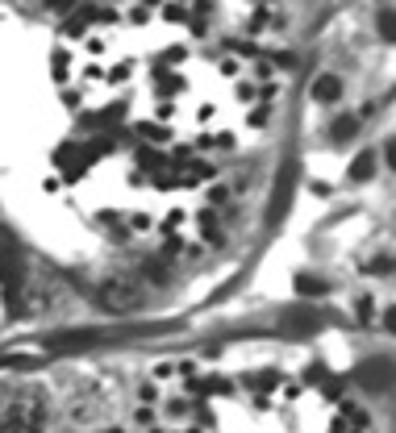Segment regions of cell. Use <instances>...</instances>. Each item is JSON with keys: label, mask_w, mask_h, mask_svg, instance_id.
I'll return each instance as SVG.
<instances>
[{"label": "cell", "mask_w": 396, "mask_h": 433, "mask_svg": "<svg viewBox=\"0 0 396 433\" xmlns=\"http://www.w3.org/2000/svg\"><path fill=\"white\" fill-rule=\"evenodd\" d=\"M96 300H100L104 312H117V317L138 312V308H142V283H138L133 275H109V279L96 288Z\"/></svg>", "instance_id": "1"}, {"label": "cell", "mask_w": 396, "mask_h": 433, "mask_svg": "<svg viewBox=\"0 0 396 433\" xmlns=\"http://www.w3.org/2000/svg\"><path fill=\"white\" fill-rule=\"evenodd\" d=\"M46 425V404L42 400H21L8 413V433H38Z\"/></svg>", "instance_id": "2"}, {"label": "cell", "mask_w": 396, "mask_h": 433, "mask_svg": "<svg viewBox=\"0 0 396 433\" xmlns=\"http://www.w3.org/2000/svg\"><path fill=\"white\" fill-rule=\"evenodd\" d=\"M292 188H296V163H288V167L280 171V188H275V196H271V209H267V221H280V216L288 213Z\"/></svg>", "instance_id": "3"}, {"label": "cell", "mask_w": 396, "mask_h": 433, "mask_svg": "<svg viewBox=\"0 0 396 433\" xmlns=\"http://www.w3.org/2000/svg\"><path fill=\"white\" fill-rule=\"evenodd\" d=\"M280 325H284L288 334H313V329H321V312H317V308H288Z\"/></svg>", "instance_id": "4"}, {"label": "cell", "mask_w": 396, "mask_h": 433, "mask_svg": "<svg viewBox=\"0 0 396 433\" xmlns=\"http://www.w3.org/2000/svg\"><path fill=\"white\" fill-rule=\"evenodd\" d=\"M359 379H363L367 388H392V384H396V371H392V362H388V358H376V362H363Z\"/></svg>", "instance_id": "5"}, {"label": "cell", "mask_w": 396, "mask_h": 433, "mask_svg": "<svg viewBox=\"0 0 396 433\" xmlns=\"http://www.w3.org/2000/svg\"><path fill=\"white\" fill-rule=\"evenodd\" d=\"M313 100H317V104H334V100H342V75H334V71L317 75V80H313Z\"/></svg>", "instance_id": "6"}, {"label": "cell", "mask_w": 396, "mask_h": 433, "mask_svg": "<svg viewBox=\"0 0 396 433\" xmlns=\"http://www.w3.org/2000/svg\"><path fill=\"white\" fill-rule=\"evenodd\" d=\"M371 175H376V150H363V154H354L351 179H354V183H367Z\"/></svg>", "instance_id": "7"}, {"label": "cell", "mask_w": 396, "mask_h": 433, "mask_svg": "<svg viewBox=\"0 0 396 433\" xmlns=\"http://www.w3.org/2000/svg\"><path fill=\"white\" fill-rule=\"evenodd\" d=\"M292 288H296L301 296H321V292H325V279H317V275H308V271H301V275L292 279Z\"/></svg>", "instance_id": "8"}, {"label": "cell", "mask_w": 396, "mask_h": 433, "mask_svg": "<svg viewBox=\"0 0 396 433\" xmlns=\"http://www.w3.org/2000/svg\"><path fill=\"white\" fill-rule=\"evenodd\" d=\"M376 30H380V38L396 42V8H380L376 13Z\"/></svg>", "instance_id": "9"}, {"label": "cell", "mask_w": 396, "mask_h": 433, "mask_svg": "<svg viewBox=\"0 0 396 433\" xmlns=\"http://www.w3.org/2000/svg\"><path fill=\"white\" fill-rule=\"evenodd\" d=\"M354 130H359V117H338V121L330 126V133H334L338 142H342V138H351Z\"/></svg>", "instance_id": "10"}, {"label": "cell", "mask_w": 396, "mask_h": 433, "mask_svg": "<svg viewBox=\"0 0 396 433\" xmlns=\"http://www.w3.org/2000/svg\"><path fill=\"white\" fill-rule=\"evenodd\" d=\"M354 312H359V321H371V300L359 296V300H354Z\"/></svg>", "instance_id": "11"}, {"label": "cell", "mask_w": 396, "mask_h": 433, "mask_svg": "<svg viewBox=\"0 0 396 433\" xmlns=\"http://www.w3.org/2000/svg\"><path fill=\"white\" fill-rule=\"evenodd\" d=\"M138 133H146V142H163V130H159V126H138Z\"/></svg>", "instance_id": "12"}, {"label": "cell", "mask_w": 396, "mask_h": 433, "mask_svg": "<svg viewBox=\"0 0 396 433\" xmlns=\"http://www.w3.org/2000/svg\"><path fill=\"white\" fill-rule=\"evenodd\" d=\"M384 329H388V334H396V304H388V308H384Z\"/></svg>", "instance_id": "13"}, {"label": "cell", "mask_w": 396, "mask_h": 433, "mask_svg": "<svg viewBox=\"0 0 396 433\" xmlns=\"http://www.w3.org/2000/svg\"><path fill=\"white\" fill-rule=\"evenodd\" d=\"M305 384H325V371H321V367H308V371H305Z\"/></svg>", "instance_id": "14"}, {"label": "cell", "mask_w": 396, "mask_h": 433, "mask_svg": "<svg viewBox=\"0 0 396 433\" xmlns=\"http://www.w3.org/2000/svg\"><path fill=\"white\" fill-rule=\"evenodd\" d=\"M384 159H388V163H392V167H396V138H392V142H388V150H384Z\"/></svg>", "instance_id": "15"}]
</instances>
